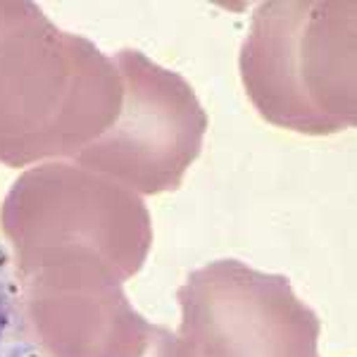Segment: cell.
Returning a JSON list of instances; mask_svg holds the SVG:
<instances>
[{"label": "cell", "instance_id": "1", "mask_svg": "<svg viewBox=\"0 0 357 357\" xmlns=\"http://www.w3.org/2000/svg\"><path fill=\"white\" fill-rule=\"evenodd\" d=\"M122 110L112 57L31 0H0V162L77 160Z\"/></svg>", "mask_w": 357, "mask_h": 357}, {"label": "cell", "instance_id": "2", "mask_svg": "<svg viewBox=\"0 0 357 357\" xmlns=\"http://www.w3.org/2000/svg\"><path fill=\"white\" fill-rule=\"evenodd\" d=\"M241 79L264 122L331 136L357 122V3L272 0L252 13Z\"/></svg>", "mask_w": 357, "mask_h": 357}, {"label": "cell", "instance_id": "3", "mask_svg": "<svg viewBox=\"0 0 357 357\" xmlns=\"http://www.w3.org/2000/svg\"><path fill=\"white\" fill-rule=\"evenodd\" d=\"M13 255L45 248H91L129 281L153 248L151 212L141 195L77 162L22 172L0 205Z\"/></svg>", "mask_w": 357, "mask_h": 357}, {"label": "cell", "instance_id": "4", "mask_svg": "<svg viewBox=\"0 0 357 357\" xmlns=\"http://www.w3.org/2000/svg\"><path fill=\"white\" fill-rule=\"evenodd\" d=\"M112 60L122 77V110L74 162L138 195L176 191L203 151V105L181 74L141 50L122 48Z\"/></svg>", "mask_w": 357, "mask_h": 357}, {"label": "cell", "instance_id": "5", "mask_svg": "<svg viewBox=\"0 0 357 357\" xmlns=\"http://www.w3.org/2000/svg\"><path fill=\"white\" fill-rule=\"evenodd\" d=\"M176 301V336L193 357H319V317L284 274L215 260L186 276Z\"/></svg>", "mask_w": 357, "mask_h": 357}, {"label": "cell", "instance_id": "6", "mask_svg": "<svg viewBox=\"0 0 357 357\" xmlns=\"http://www.w3.org/2000/svg\"><path fill=\"white\" fill-rule=\"evenodd\" d=\"M22 310L48 357H143L153 326L124 296L122 281L86 264L15 272Z\"/></svg>", "mask_w": 357, "mask_h": 357}, {"label": "cell", "instance_id": "7", "mask_svg": "<svg viewBox=\"0 0 357 357\" xmlns=\"http://www.w3.org/2000/svg\"><path fill=\"white\" fill-rule=\"evenodd\" d=\"M0 357H48L24 317L13 260L3 245H0Z\"/></svg>", "mask_w": 357, "mask_h": 357}, {"label": "cell", "instance_id": "8", "mask_svg": "<svg viewBox=\"0 0 357 357\" xmlns=\"http://www.w3.org/2000/svg\"><path fill=\"white\" fill-rule=\"evenodd\" d=\"M143 357H193L188 353V348L178 341L176 333H172L167 326H153L151 345H148V353Z\"/></svg>", "mask_w": 357, "mask_h": 357}]
</instances>
